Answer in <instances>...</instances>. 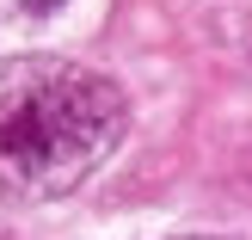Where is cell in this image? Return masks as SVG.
Segmentation results:
<instances>
[{
  "mask_svg": "<svg viewBox=\"0 0 252 240\" xmlns=\"http://www.w3.org/2000/svg\"><path fill=\"white\" fill-rule=\"evenodd\" d=\"M129 105L105 74L62 56L0 68V191L62 197L117 148Z\"/></svg>",
  "mask_w": 252,
  "mask_h": 240,
  "instance_id": "6da1fadb",
  "label": "cell"
},
{
  "mask_svg": "<svg viewBox=\"0 0 252 240\" xmlns=\"http://www.w3.org/2000/svg\"><path fill=\"white\" fill-rule=\"evenodd\" d=\"M19 6H31V12H49V6H62V0H19Z\"/></svg>",
  "mask_w": 252,
  "mask_h": 240,
  "instance_id": "7a4b0ae2",
  "label": "cell"
},
{
  "mask_svg": "<svg viewBox=\"0 0 252 240\" xmlns=\"http://www.w3.org/2000/svg\"><path fill=\"white\" fill-rule=\"evenodd\" d=\"M191 240H209V234H191Z\"/></svg>",
  "mask_w": 252,
  "mask_h": 240,
  "instance_id": "3957f363",
  "label": "cell"
}]
</instances>
